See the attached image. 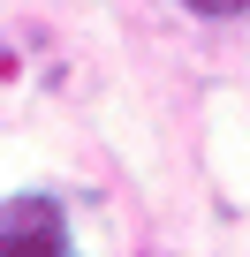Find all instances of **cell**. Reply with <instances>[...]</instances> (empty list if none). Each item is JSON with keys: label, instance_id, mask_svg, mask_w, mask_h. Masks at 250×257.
Wrapping results in <instances>:
<instances>
[{"label": "cell", "instance_id": "6da1fadb", "mask_svg": "<svg viewBox=\"0 0 250 257\" xmlns=\"http://www.w3.org/2000/svg\"><path fill=\"white\" fill-rule=\"evenodd\" d=\"M0 257H84L53 197H0Z\"/></svg>", "mask_w": 250, "mask_h": 257}, {"label": "cell", "instance_id": "7a4b0ae2", "mask_svg": "<svg viewBox=\"0 0 250 257\" xmlns=\"http://www.w3.org/2000/svg\"><path fill=\"white\" fill-rule=\"evenodd\" d=\"M182 8H197V16H242L250 0H182Z\"/></svg>", "mask_w": 250, "mask_h": 257}]
</instances>
